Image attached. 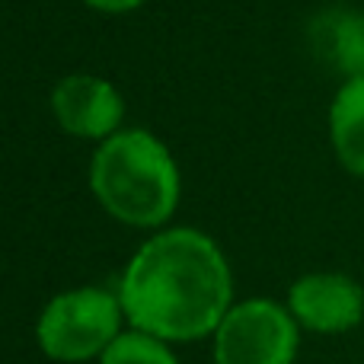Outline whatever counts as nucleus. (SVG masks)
Wrapping results in <instances>:
<instances>
[{"mask_svg":"<svg viewBox=\"0 0 364 364\" xmlns=\"http://www.w3.org/2000/svg\"><path fill=\"white\" fill-rule=\"evenodd\" d=\"M115 291L128 326L170 346L211 339L237 304L224 250L195 227H164L147 237Z\"/></svg>","mask_w":364,"mask_h":364,"instance_id":"nucleus-1","label":"nucleus"},{"mask_svg":"<svg viewBox=\"0 0 364 364\" xmlns=\"http://www.w3.org/2000/svg\"><path fill=\"white\" fill-rule=\"evenodd\" d=\"M90 192L109 218L128 227H164L179 208V166L170 147L144 128H122L90 160Z\"/></svg>","mask_w":364,"mask_h":364,"instance_id":"nucleus-2","label":"nucleus"},{"mask_svg":"<svg viewBox=\"0 0 364 364\" xmlns=\"http://www.w3.org/2000/svg\"><path fill=\"white\" fill-rule=\"evenodd\" d=\"M128 329L119 291L80 284L55 294L36 320V342L58 364L100 361L106 348Z\"/></svg>","mask_w":364,"mask_h":364,"instance_id":"nucleus-3","label":"nucleus"},{"mask_svg":"<svg viewBox=\"0 0 364 364\" xmlns=\"http://www.w3.org/2000/svg\"><path fill=\"white\" fill-rule=\"evenodd\" d=\"M301 326L291 310L269 297L237 301L211 336L214 364H294Z\"/></svg>","mask_w":364,"mask_h":364,"instance_id":"nucleus-4","label":"nucleus"},{"mask_svg":"<svg viewBox=\"0 0 364 364\" xmlns=\"http://www.w3.org/2000/svg\"><path fill=\"white\" fill-rule=\"evenodd\" d=\"M284 307L307 333L342 336L361 326L364 288L346 272H307L288 288Z\"/></svg>","mask_w":364,"mask_h":364,"instance_id":"nucleus-5","label":"nucleus"},{"mask_svg":"<svg viewBox=\"0 0 364 364\" xmlns=\"http://www.w3.org/2000/svg\"><path fill=\"white\" fill-rule=\"evenodd\" d=\"M51 112L61 132L87 141H106L122 132L125 100L96 74H68L51 90Z\"/></svg>","mask_w":364,"mask_h":364,"instance_id":"nucleus-6","label":"nucleus"},{"mask_svg":"<svg viewBox=\"0 0 364 364\" xmlns=\"http://www.w3.org/2000/svg\"><path fill=\"white\" fill-rule=\"evenodd\" d=\"M307 42L316 61L326 64L342 80L364 77V10L329 6L307 26Z\"/></svg>","mask_w":364,"mask_h":364,"instance_id":"nucleus-7","label":"nucleus"},{"mask_svg":"<svg viewBox=\"0 0 364 364\" xmlns=\"http://www.w3.org/2000/svg\"><path fill=\"white\" fill-rule=\"evenodd\" d=\"M329 144L339 166L364 179V77L342 80L329 106Z\"/></svg>","mask_w":364,"mask_h":364,"instance_id":"nucleus-8","label":"nucleus"},{"mask_svg":"<svg viewBox=\"0 0 364 364\" xmlns=\"http://www.w3.org/2000/svg\"><path fill=\"white\" fill-rule=\"evenodd\" d=\"M100 364H179V358L170 342L128 326L125 333L106 348Z\"/></svg>","mask_w":364,"mask_h":364,"instance_id":"nucleus-9","label":"nucleus"},{"mask_svg":"<svg viewBox=\"0 0 364 364\" xmlns=\"http://www.w3.org/2000/svg\"><path fill=\"white\" fill-rule=\"evenodd\" d=\"M83 4L100 10V13H128V10H138V6L147 4V0H83Z\"/></svg>","mask_w":364,"mask_h":364,"instance_id":"nucleus-10","label":"nucleus"}]
</instances>
